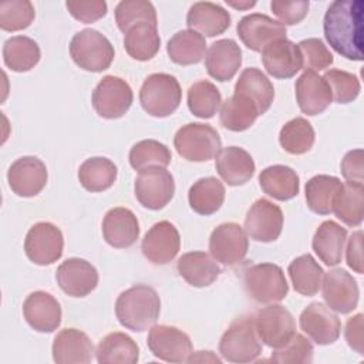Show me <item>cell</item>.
Returning <instances> with one entry per match:
<instances>
[{"label": "cell", "instance_id": "1", "mask_svg": "<svg viewBox=\"0 0 364 364\" xmlns=\"http://www.w3.org/2000/svg\"><path fill=\"white\" fill-rule=\"evenodd\" d=\"M363 13L361 0H337L324 14V37L330 47L347 60H363Z\"/></svg>", "mask_w": 364, "mask_h": 364}, {"label": "cell", "instance_id": "2", "mask_svg": "<svg viewBox=\"0 0 364 364\" xmlns=\"http://www.w3.org/2000/svg\"><path fill=\"white\" fill-rule=\"evenodd\" d=\"M161 313V299L155 289L136 284L124 290L115 301V316L119 324L132 331L151 328Z\"/></svg>", "mask_w": 364, "mask_h": 364}, {"label": "cell", "instance_id": "3", "mask_svg": "<svg viewBox=\"0 0 364 364\" xmlns=\"http://www.w3.org/2000/svg\"><path fill=\"white\" fill-rule=\"evenodd\" d=\"M219 353L229 363H253L262 354V343L252 316L237 317L230 323L219 341Z\"/></svg>", "mask_w": 364, "mask_h": 364}, {"label": "cell", "instance_id": "4", "mask_svg": "<svg viewBox=\"0 0 364 364\" xmlns=\"http://www.w3.org/2000/svg\"><path fill=\"white\" fill-rule=\"evenodd\" d=\"M182 100L178 80L166 73H154L145 78L139 90V102L145 112L156 118L173 114Z\"/></svg>", "mask_w": 364, "mask_h": 364}, {"label": "cell", "instance_id": "5", "mask_svg": "<svg viewBox=\"0 0 364 364\" xmlns=\"http://www.w3.org/2000/svg\"><path fill=\"white\" fill-rule=\"evenodd\" d=\"M173 146L178 155L186 161L206 162L216 158L222 149V141L218 131L209 124L189 122L176 131Z\"/></svg>", "mask_w": 364, "mask_h": 364}, {"label": "cell", "instance_id": "6", "mask_svg": "<svg viewBox=\"0 0 364 364\" xmlns=\"http://www.w3.org/2000/svg\"><path fill=\"white\" fill-rule=\"evenodd\" d=\"M70 55L82 70L101 73L114 61V46L98 30L84 28L74 34L70 43Z\"/></svg>", "mask_w": 364, "mask_h": 364}, {"label": "cell", "instance_id": "7", "mask_svg": "<svg viewBox=\"0 0 364 364\" xmlns=\"http://www.w3.org/2000/svg\"><path fill=\"white\" fill-rule=\"evenodd\" d=\"M246 293L257 303L273 304L282 301L289 293L284 272L274 263H257L243 272Z\"/></svg>", "mask_w": 364, "mask_h": 364}, {"label": "cell", "instance_id": "8", "mask_svg": "<svg viewBox=\"0 0 364 364\" xmlns=\"http://www.w3.org/2000/svg\"><path fill=\"white\" fill-rule=\"evenodd\" d=\"M134 101L129 84L117 75H105L94 88L91 102L95 112L105 119H117L128 112Z\"/></svg>", "mask_w": 364, "mask_h": 364}, {"label": "cell", "instance_id": "9", "mask_svg": "<svg viewBox=\"0 0 364 364\" xmlns=\"http://www.w3.org/2000/svg\"><path fill=\"white\" fill-rule=\"evenodd\" d=\"M134 192L136 200L146 209L159 210L173 198L175 181L169 171L159 166H151L139 171L135 178Z\"/></svg>", "mask_w": 364, "mask_h": 364}, {"label": "cell", "instance_id": "10", "mask_svg": "<svg viewBox=\"0 0 364 364\" xmlns=\"http://www.w3.org/2000/svg\"><path fill=\"white\" fill-rule=\"evenodd\" d=\"M64 249V237L54 223L38 222L33 225L24 239V253L33 263L48 266L57 262Z\"/></svg>", "mask_w": 364, "mask_h": 364}, {"label": "cell", "instance_id": "11", "mask_svg": "<svg viewBox=\"0 0 364 364\" xmlns=\"http://www.w3.org/2000/svg\"><path fill=\"white\" fill-rule=\"evenodd\" d=\"M253 320L260 341L270 348L284 346L296 333L291 313L280 304H270L257 310Z\"/></svg>", "mask_w": 364, "mask_h": 364}, {"label": "cell", "instance_id": "12", "mask_svg": "<svg viewBox=\"0 0 364 364\" xmlns=\"http://www.w3.org/2000/svg\"><path fill=\"white\" fill-rule=\"evenodd\" d=\"M146 344L149 351L166 363H188L193 353L189 336L173 326H152L148 333Z\"/></svg>", "mask_w": 364, "mask_h": 364}, {"label": "cell", "instance_id": "13", "mask_svg": "<svg viewBox=\"0 0 364 364\" xmlns=\"http://www.w3.org/2000/svg\"><path fill=\"white\" fill-rule=\"evenodd\" d=\"M249 239L245 229L235 223L226 222L216 226L209 237L210 256L225 264L235 266L240 263L247 255Z\"/></svg>", "mask_w": 364, "mask_h": 364}, {"label": "cell", "instance_id": "14", "mask_svg": "<svg viewBox=\"0 0 364 364\" xmlns=\"http://www.w3.org/2000/svg\"><path fill=\"white\" fill-rule=\"evenodd\" d=\"M283 212L269 199L260 198L249 208L245 218V232L256 242H274L283 229Z\"/></svg>", "mask_w": 364, "mask_h": 364}, {"label": "cell", "instance_id": "15", "mask_svg": "<svg viewBox=\"0 0 364 364\" xmlns=\"http://www.w3.org/2000/svg\"><path fill=\"white\" fill-rule=\"evenodd\" d=\"M320 287L326 304L337 313L347 314L358 304L357 280L344 269H331L324 273Z\"/></svg>", "mask_w": 364, "mask_h": 364}, {"label": "cell", "instance_id": "16", "mask_svg": "<svg viewBox=\"0 0 364 364\" xmlns=\"http://www.w3.org/2000/svg\"><path fill=\"white\" fill-rule=\"evenodd\" d=\"M48 172L46 164L37 156H21L7 171L10 189L21 198L38 195L47 185Z\"/></svg>", "mask_w": 364, "mask_h": 364}, {"label": "cell", "instance_id": "17", "mask_svg": "<svg viewBox=\"0 0 364 364\" xmlns=\"http://www.w3.org/2000/svg\"><path fill=\"white\" fill-rule=\"evenodd\" d=\"M300 328L318 346H328L338 340L341 323L328 306L313 301L299 317Z\"/></svg>", "mask_w": 364, "mask_h": 364}, {"label": "cell", "instance_id": "18", "mask_svg": "<svg viewBox=\"0 0 364 364\" xmlns=\"http://www.w3.org/2000/svg\"><path fill=\"white\" fill-rule=\"evenodd\" d=\"M181 249V236L173 223L168 220L156 222L144 236L141 250L154 264H168Z\"/></svg>", "mask_w": 364, "mask_h": 364}, {"label": "cell", "instance_id": "19", "mask_svg": "<svg viewBox=\"0 0 364 364\" xmlns=\"http://www.w3.org/2000/svg\"><path fill=\"white\" fill-rule=\"evenodd\" d=\"M236 31L242 43L252 51H262L272 41L286 38V26L260 13L242 17Z\"/></svg>", "mask_w": 364, "mask_h": 364}, {"label": "cell", "instance_id": "20", "mask_svg": "<svg viewBox=\"0 0 364 364\" xmlns=\"http://www.w3.org/2000/svg\"><path fill=\"white\" fill-rule=\"evenodd\" d=\"M55 280L65 294L85 297L97 287L98 272L85 259L70 257L57 267Z\"/></svg>", "mask_w": 364, "mask_h": 364}, {"label": "cell", "instance_id": "21", "mask_svg": "<svg viewBox=\"0 0 364 364\" xmlns=\"http://www.w3.org/2000/svg\"><path fill=\"white\" fill-rule=\"evenodd\" d=\"M23 316L33 330L53 333L61 324V306L53 294L37 290L26 297Z\"/></svg>", "mask_w": 364, "mask_h": 364}, {"label": "cell", "instance_id": "22", "mask_svg": "<svg viewBox=\"0 0 364 364\" xmlns=\"http://www.w3.org/2000/svg\"><path fill=\"white\" fill-rule=\"evenodd\" d=\"M260 53L267 74L274 78H291L303 68V60L297 44L287 38L272 41Z\"/></svg>", "mask_w": 364, "mask_h": 364}, {"label": "cell", "instance_id": "23", "mask_svg": "<svg viewBox=\"0 0 364 364\" xmlns=\"http://www.w3.org/2000/svg\"><path fill=\"white\" fill-rule=\"evenodd\" d=\"M296 101L303 114L318 115L333 101V94L326 80L314 71H304L294 84Z\"/></svg>", "mask_w": 364, "mask_h": 364}, {"label": "cell", "instance_id": "24", "mask_svg": "<svg viewBox=\"0 0 364 364\" xmlns=\"http://www.w3.org/2000/svg\"><path fill=\"white\" fill-rule=\"evenodd\" d=\"M102 236L112 247H131L139 236V223L134 212L122 206L109 209L102 219Z\"/></svg>", "mask_w": 364, "mask_h": 364}, {"label": "cell", "instance_id": "25", "mask_svg": "<svg viewBox=\"0 0 364 364\" xmlns=\"http://www.w3.org/2000/svg\"><path fill=\"white\" fill-rule=\"evenodd\" d=\"M242 65V50L232 38L216 40L205 55L208 74L216 81L232 80Z\"/></svg>", "mask_w": 364, "mask_h": 364}, {"label": "cell", "instance_id": "26", "mask_svg": "<svg viewBox=\"0 0 364 364\" xmlns=\"http://www.w3.org/2000/svg\"><path fill=\"white\" fill-rule=\"evenodd\" d=\"M53 360L57 364H87L94 355L90 337L77 328H64L54 337Z\"/></svg>", "mask_w": 364, "mask_h": 364}, {"label": "cell", "instance_id": "27", "mask_svg": "<svg viewBox=\"0 0 364 364\" xmlns=\"http://www.w3.org/2000/svg\"><path fill=\"white\" fill-rule=\"evenodd\" d=\"M215 168L219 176L230 186L245 185L256 171L252 155L240 146H226L216 155Z\"/></svg>", "mask_w": 364, "mask_h": 364}, {"label": "cell", "instance_id": "28", "mask_svg": "<svg viewBox=\"0 0 364 364\" xmlns=\"http://www.w3.org/2000/svg\"><path fill=\"white\" fill-rule=\"evenodd\" d=\"M186 24L191 30L215 37L223 34L230 27V14L220 4L212 1H196L189 7Z\"/></svg>", "mask_w": 364, "mask_h": 364}, {"label": "cell", "instance_id": "29", "mask_svg": "<svg viewBox=\"0 0 364 364\" xmlns=\"http://www.w3.org/2000/svg\"><path fill=\"white\" fill-rule=\"evenodd\" d=\"M181 277L193 287H208L220 274V267L215 259L205 252L183 253L176 263Z\"/></svg>", "mask_w": 364, "mask_h": 364}, {"label": "cell", "instance_id": "30", "mask_svg": "<svg viewBox=\"0 0 364 364\" xmlns=\"http://www.w3.org/2000/svg\"><path fill=\"white\" fill-rule=\"evenodd\" d=\"M347 229L334 220H324L313 236V250L326 266H336L341 262Z\"/></svg>", "mask_w": 364, "mask_h": 364}, {"label": "cell", "instance_id": "31", "mask_svg": "<svg viewBox=\"0 0 364 364\" xmlns=\"http://www.w3.org/2000/svg\"><path fill=\"white\" fill-rule=\"evenodd\" d=\"M262 191L276 200H290L300 191L297 172L286 165H272L264 168L259 175Z\"/></svg>", "mask_w": 364, "mask_h": 364}, {"label": "cell", "instance_id": "32", "mask_svg": "<svg viewBox=\"0 0 364 364\" xmlns=\"http://www.w3.org/2000/svg\"><path fill=\"white\" fill-rule=\"evenodd\" d=\"M95 357L100 364H136L139 347L128 334L114 331L98 343Z\"/></svg>", "mask_w": 364, "mask_h": 364}, {"label": "cell", "instance_id": "33", "mask_svg": "<svg viewBox=\"0 0 364 364\" xmlns=\"http://www.w3.org/2000/svg\"><path fill=\"white\" fill-rule=\"evenodd\" d=\"M259 115L260 111L250 98L233 92L232 97L222 102L219 121L223 128L233 132H242L250 128Z\"/></svg>", "mask_w": 364, "mask_h": 364}, {"label": "cell", "instance_id": "34", "mask_svg": "<svg viewBox=\"0 0 364 364\" xmlns=\"http://www.w3.org/2000/svg\"><path fill=\"white\" fill-rule=\"evenodd\" d=\"M166 53L169 58L179 65H192L200 63L206 55L205 36L191 28L175 33L168 44Z\"/></svg>", "mask_w": 364, "mask_h": 364}, {"label": "cell", "instance_id": "35", "mask_svg": "<svg viewBox=\"0 0 364 364\" xmlns=\"http://www.w3.org/2000/svg\"><path fill=\"white\" fill-rule=\"evenodd\" d=\"M235 92L250 98L257 105L260 115L270 108L274 100L273 84L266 74L256 67L245 68L240 73L239 80L235 84Z\"/></svg>", "mask_w": 364, "mask_h": 364}, {"label": "cell", "instance_id": "36", "mask_svg": "<svg viewBox=\"0 0 364 364\" xmlns=\"http://www.w3.org/2000/svg\"><path fill=\"white\" fill-rule=\"evenodd\" d=\"M40 58L41 51L38 44L27 36H14L4 41L3 61L11 71H30L38 64Z\"/></svg>", "mask_w": 364, "mask_h": 364}, {"label": "cell", "instance_id": "37", "mask_svg": "<svg viewBox=\"0 0 364 364\" xmlns=\"http://www.w3.org/2000/svg\"><path fill=\"white\" fill-rule=\"evenodd\" d=\"M188 200L193 212L209 216L218 212L223 205L225 186L213 176L200 178L189 188Z\"/></svg>", "mask_w": 364, "mask_h": 364}, {"label": "cell", "instance_id": "38", "mask_svg": "<svg viewBox=\"0 0 364 364\" xmlns=\"http://www.w3.org/2000/svg\"><path fill=\"white\" fill-rule=\"evenodd\" d=\"M124 47L129 57L138 61H148L156 55L161 47L158 24L139 23L131 27L124 37Z\"/></svg>", "mask_w": 364, "mask_h": 364}, {"label": "cell", "instance_id": "39", "mask_svg": "<svg viewBox=\"0 0 364 364\" xmlns=\"http://www.w3.org/2000/svg\"><path fill=\"white\" fill-rule=\"evenodd\" d=\"M117 165L105 156H92L85 159L78 169V181L88 192H102L117 181Z\"/></svg>", "mask_w": 364, "mask_h": 364}, {"label": "cell", "instance_id": "40", "mask_svg": "<svg viewBox=\"0 0 364 364\" xmlns=\"http://www.w3.org/2000/svg\"><path fill=\"white\" fill-rule=\"evenodd\" d=\"M343 186L337 176L316 175L306 182V202L311 212L328 215L333 212V203Z\"/></svg>", "mask_w": 364, "mask_h": 364}, {"label": "cell", "instance_id": "41", "mask_svg": "<svg viewBox=\"0 0 364 364\" xmlns=\"http://www.w3.org/2000/svg\"><path fill=\"white\" fill-rule=\"evenodd\" d=\"M333 212L347 226H360L364 216V185L343 182L334 199Z\"/></svg>", "mask_w": 364, "mask_h": 364}, {"label": "cell", "instance_id": "42", "mask_svg": "<svg viewBox=\"0 0 364 364\" xmlns=\"http://www.w3.org/2000/svg\"><path fill=\"white\" fill-rule=\"evenodd\" d=\"M287 272L297 293L307 297L318 293L324 272L310 253L293 259Z\"/></svg>", "mask_w": 364, "mask_h": 364}, {"label": "cell", "instance_id": "43", "mask_svg": "<svg viewBox=\"0 0 364 364\" xmlns=\"http://www.w3.org/2000/svg\"><path fill=\"white\" fill-rule=\"evenodd\" d=\"M314 128L303 117H296L287 121L279 134L282 148L291 155H303L309 152L314 144Z\"/></svg>", "mask_w": 364, "mask_h": 364}, {"label": "cell", "instance_id": "44", "mask_svg": "<svg viewBox=\"0 0 364 364\" xmlns=\"http://www.w3.org/2000/svg\"><path fill=\"white\" fill-rule=\"evenodd\" d=\"M189 111L202 119L212 118L222 105V95L216 85L208 80L193 82L186 95Z\"/></svg>", "mask_w": 364, "mask_h": 364}, {"label": "cell", "instance_id": "45", "mask_svg": "<svg viewBox=\"0 0 364 364\" xmlns=\"http://www.w3.org/2000/svg\"><path fill=\"white\" fill-rule=\"evenodd\" d=\"M128 159L135 171H142L151 166L166 168L172 155L165 144L155 139H142L132 145Z\"/></svg>", "mask_w": 364, "mask_h": 364}, {"label": "cell", "instance_id": "46", "mask_svg": "<svg viewBox=\"0 0 364 364\" xmlns=\"http://www.w3.org/2000/svg\"><path fill=\"white\" fill-rule=\"evenodd\" d=\"M115 21L118 28L125 34L131 27L139 23L156 21V11L151 1L146 0H122L115 7Z\"/></svg>", "mask_w": 364, "mask_h": 364}, {"label": "cell", "instance_id": "47", "mask_svg": "<svg viewBox=\"0 0 364 364\" xmlns=\"http://www.w3.org/2000/svg\"><path fill=\"white\" fill-rule=\"evenodd\" d=\"M34 17V6L28 0H4L0 3V28L4 31L24 30Z\"/></svg>", "mask_w": 364, "mask_h": 364}, {"label": "cell", "instance_id": "48", "mask_svg": "<svg viewBox=\"0 0 364 364\" xmlns=\"http://www.w3.org/2000/svg\"><path fill=\"white\" fill-rule=\"evenodd\" d=\"M313 353V344L303 334L294 333L284 346L274 348L270 360L277 364H310Z\"/></svg>", "mask_w": 364, "mask_h": 364}, {"label": "cell", "instance_id": "49", "mask_svg": "<svg viewBox=\"0 0 364 364\" xmlns=\"http://www.w3.org/2000/svg\"><path fill=\"white\" fill-rule=\"evenodd\" d=\"M323 78L331 90L333 100L338 104H348L354 101L360 94V80L357 75L348 71L333 68L326 71Z\"/></svg>", "mask_w": 364, "mask_h": 364}, {"label": "cell", "instance_id": "50", "mask_svg": "<svg viewBox=\"0 0 364 364\" xmlns=\"http://www.w3.org/2000/svg\"><path fill=\"white\" fill-rule=\"evenodd\" d=\"M304 71H320L330 67L334 61L333 54L320 38H306L297 44Z\"/></svg>", "mask_w": 364, "mask_h": 364}, {"label": "cell", "instance_id": "51", "mask_svg": "<svg viewBox=\"0 0 364 364\" xmlns=\"http://www.w3.org/2000/svg\"><path fill=\"white\" fill-rule=\"evenodd\" d=\"M65 7L75 20L87 24L102 18L108 10L104 0H70Z\"/></svg>", "mask_w": 364, "mask_h": 364}, {"label": "cell", "instance_id": "52", "mask_svg": "<svg viewBox=\"0 0 364 364\" xmlns=\"http://www.w3.org/2000/svg\"><path fill=\"white\" fill-rule=\"evenodd\" d=\"M270 9L283 26L286 24L294 26V24H299L307 16L310 3L306 0H296V1L273 0L270 3Z\"/></svg>", "mask_w": 364, "mask_h": 364}, {"label": "cell", "instance_id": "53", "mask_svg": "<svg viewBox=\"0 0 364 364\" xmlns=\"http://www.w3.org/2000/svg\"><path fill=\"white\" fill-rule=\"evenodd\" d=\"M363 149L348 151L341 161V173L347 182H364V165H363Z\"/></svg>", "mask_w": 364, "mask_h": 364}, {"label": "cell", "instance_id": "54", "mask_svg": "<svg viewBox=\"0 0 364 364\" xmlns=\"http://www.w3.org/2000/svg\"><path fill=\"white\" fill-rule=\"evenodd\" d=\"M346 250V260L348 267L355 273L363 274V230H357L350 236Z\"/></svg>", "mask_w": 364, "mask_h": 364}, {"label": "cell", "instance_id": "55", "mask_svg": "<svg viewBox=\"0 0 364 364\" xmlns=\"http://www.w3.org/2000/svg\"><path fill=\"white\" fill-rule=\"evenodd\" d=\"M344 336H346L347 344L360 355H363L364 348H363V314L361 313L348 318L346 324Z\"/></svg>", "mask_w": 364, "mask_h": 364}, {"label": "cell", "instance_id": "56", "mask_svg": "<svg viewBox=\"0 0 364 364\" xmlns=\"http://www.w3.org/2000/svg\"><path fill=\"white\" fill-rule=\"evenodd\" d=\"M226 4L228 6H232L235 9H239V10H247L250 7H253L256 4L255 0L249 1V0H245V1H233V0H226Z\"/></svg>", "mask_w": 364, "mask_h": 364}]
</instances>
